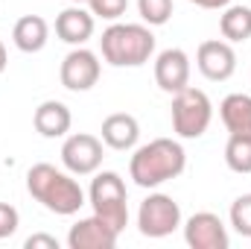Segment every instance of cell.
<instances>
[{"label": "cell", "mask_w": 251, "mask_h": 249, "mask_svg": "<svg viewBox=\"0 0 251 249\" xmlns=\"http://www.w3.org/2000/svg\"><path fill=\"white\" fill-rule=\"evenodd\" d=\"M187 167V153L173 138H155L134 150L128 161V176L137 187H158L176 176H181Z\"/></svg>", "instance_id": "1"}, {"label": "cell", "mask_w": 251, "mask_h": 249, "mask_svg": "<svg viewBox=\"0 0 251 249\" xmlns=\"http://www.w3.org/2000/svg\"><path fill=\"white\" fill-rule=\"evenodd\" d=\"M26 190L35 202H41L59 217H70L85 205V190L73 179V173H64L47 161L32 164L26 170Z\"/></svg>", "instance_id": "2"}, {"label": "cell", "mask_w": 251, "mask_h": 249, "mask_svg": "<svg viewBox=\"0 0 251 249\" xmlns=\"http://www.w3.org/2000/svg\"><path fill=\"white\" fill-rule=\"evenodd\" d=\"M100 50L114 67H140L155 53V35L146 24H111L100 38Z\"/></svg>", "instance_id": "3"}, {"label": "cell", "mask_w": 251, "mask_h": 249, "mask_svg": "<svg viewBox=\"0 0 251 249\" xmlns=\"http://www.w3.org/2000/svg\"><path fill=\"white\" fill-rule=\"evenodd\" d=\"M88 202L94 208L97 217H102L114 232H123L128 223V193H126V182L120 173L114 170H102L94 176L91 190H88Z\"/></svg>", "instance_id": "4"}, {"label": "cell", "mask_w": 251, "mask_h": 249, "mask_svg": "<svg viewBox=\"0 0 251 249\" xmlns=\"http://www.w3.org/2000/svg\"><path fill=\"white\" fill-rule=\"evenodd\" d=\"M173 132L178 138H201L213 121L210 97L201 88H181L173 94Z\"/></svg>", "instance_id": "5"}, {"label": "cell", "mask_w": 251, "mask_h": 249, "mask_svg": "<svg viewBox=\"0 0 251 249\" xmlns=\"http://www.w3.org/2000/svg\"><path fill=\"white\" fill-rule=\"evenodd\" d=\"M181 226V208L167 193H149L137 211V229L143 238H167Z\"/></svg>", "instance_id": "6"}, {"label": "cell", "mask_w": 251, "mask_h": 249, "mask_svg": "<svg viewBox=\"0 0 251 249\" xmlns=\"http://www.w3.org/2000/svg\"><path fill=\"white\" fill-rule=\"evenodd\" d=\"M62 164L73 176H91L102 164V141L88 132H76L64 138L62 144Z\"/></svg>", "instance_id": "7"}, {"label": "cell", "mask_w": 251, "mask_h": 249, "mask_svg": "<svg viewBox=\"0 0 251 249\" xmlns=\"http://www.w3.org/2000/svg\"><path fill=\"white\" fill-rule=\"evenodd\" d=\"M100 56L88 47H73L67 56L62 59L59 67V79L67 91H91L100 82Z\"/></svg>", "instance_id": "8"}, {"label": "cell", "mask_w": 251, "mask_h": 249, "mask_svg": "<svg viewBox=\"0 0 251 249\" xmlns=\"http://www.w3.org/2000/svg\"><path fill=\"white\" fill-rule=\"evenodd\" d=\"M196 67H199L201 76L210 79V82H225V79H231L234 70H237V53H234L231 41H219V38L201 41L199 50H196Z\"/></svg>", "instance_id": "9"}, {"label": "cell", "mask_w": 251, "mask_h": 249, "mask_svg": "<svg viewBox=\"0 0 251 249\" xmlns=\"http://www.w3.org/2000/svg\"><path fill=\"white\" fill-rule=\"evenodd\" d=\"M184 241L190 249H228L231 238L225 223L213 211H196L184 223Z\"/></svg>", "instance_id": "10"}, {"label": "cell", "mask_w": 251, "mask_h": 249, "mask_svg": "<svg viewBox=\"0 0 251 249\" xmlns=\"http://www.w3.org/2000/svg\"><path fill=\"white\" fill-rule=\"evenodd\" d=\"M155 82L167 94H178L190 85V56L181 47L161 50L155 59Z\"/></svg>", "instance_id": "11"}, {"label": "cell", "mask_w": 251, "mask_h": 249, "mask_svg": "<svg viewBox=\"0 0 251 249\" xmlns=\"http://www.w3.org/2000/svg\"><path fill=\"white\" fill-rule=\"evenodd\" d=\"M120 232H114L102 217H85L70 226L67 232V247L70 249H114Z\"/></svg>", "instance_id": "12"}, {"label": "cell", "mask_w": 251, "mask_h": 249, "mask_svg": "<svg viewBox=\"0 0 251 249\" xmlns=\"http://www.w3.org/2000/svg\"><path fill=\"white\" fill-rule=\"evenodd\" d=\"M56 35L62 38L64 44L82 47L94 35V15L88 9H82L79 3L67 6V9L59 12V18H56Z\"/></svg>", "instance_id": "13"}, {"label": "cell", "mask_w": 251, "mask_h": 249, "mask_svg": "<svg viewBox=\"0 0 251 249\" xmlns=\"http://www.w3.org/2000/svg\"><path fill=\"white\" fill-rule=\"evenodd\" d=\"M102 144L111 147V150H134L137 147V138H140V124L134 115H126V112H114L102 121Z\"/></svg>", "instance_id": "14"}, {"label": "cell", "mask_w": 251, "mask_h": 249, "mask_svg": "<svg viewBox=\"0 0 251 249\" xmlns=\"http://www.w3.org/2000/svg\"><path fill=\"white\" fill-rule=\"evenodd\" d=\"M70 124H73V115L62 100H44L32 115L35 132L44 138H64L70 132Z\"/></svg>", "instance_id": "15"}, {"label": "cell", "mask_w": 251, "mask_h": 249, "mask_svg": "<svg viewBox=\"0 0 251 249\" xmlns=\"http://www.w3.org/2000/svg\"><path fill=\"white\" fill-rule=\"evenodd\" d=\"M47 38H50V27L41 15H24L15 21L12 27V41L21 53H38L47 47Z\"/></svg>", "instance_id": "16"}, {"label": "cell", "mask_w": 251, "mask_h": 249, "mask_svg": "<svg viewBox=\"0 0 251 249\" xmlns=\"http://www.w3.org/2000/svg\"><path fill=\"white\" fill-rule=\"evenodd\" d=\"M219 118L231 135H251V94H228L219 103Z\"/></svg>", "instance_id": "17"}, {"label": "cell", "mask_w": 251, "mask_h": 249, "mask_svg": "<svg viewBox=\"0 0 251 249\" xmlns=\"http://www.w3.org/2000/svg\"><path fill=\"white\" fill-rule=\"evenodd\" d=\"M219 32L225 41H249L251 38V9L249 6H225L219 18Z\"/></svg>", "instance_id": "18"}, {"label": "cell", "mask_w": 251, "mask_h": 249, "mask_svg": "<svg viewBox=\"0 0 251 249\" xmlns=\"http://www.w3.org/2000/svg\"><path fill=\"white\" fill-rule=\"evenodd\" d=\"M225 164L234 173H251V135H231L225 144Z\"/></svg>", "instance_id": "19"}, {"label": "cell", "mask_w": 251, "mask_h": 249, "mask_svg": "<svg viewBox=\"0 0 251 249\" xmlns=\"http://www.w3.org/2000/svg\"><path fill=\"white\" fill-rule=\"evenodd\" d=\"M137 12L146 27H164L173 18V0H137Z\"/></svg>", "instance_id": "20"}, {"label": "cell", "mask_w": 251, "mask_h": 249, "mask_svg": "<svg viewBox=\"0 0 251 249\" xmlns=\"http://www.w3.org/2000/svg\"><path fill=\"white\" fill-rule=\"evenodd\" d=\"M231 226L237 235L251 238V193H243L231 202Z\"/></svg>", "instance_id": "21"}, {"label": "cell", "mask_w": 251, "mask_h": 249, "mask_svg": "<svg viewBox=\"0 0 251 249\" xmlns=\"http://www.w3.org/2000/svg\"><path fill=\"white\" fill-rule=\"evenodd\" d=\"M88 9H91V15H94V18L117 21L120 15H126L128 0H88Z\"/></svg>", "instance_id": "22"}, {"label": "cell", "mask_w": 251, "mask_h": 249, "mask_svg": "<svg viewBox=\"0 0 251 249\" xmlns=\"http://www.w3.org/2000/svg\"><path fill=\"white\" fill-rule=\"evenodd\" d=\"M18 226H21L18 208L9 205V202H0V241H3V238H12V235L18 232Z\"/></svg>", "instance_id": "23"}, {"label": "cell", "mask_w": 251, "mask_h": 249, "mask_svg": "<svg viewBox=\"0 0 251 249\" xmlns=\"http://www.w3.org/2000/svg\"><path fill=\"white\" fill-rule=\"evenodd\" d=\"M26 249H59V241L53 235H32L26 238Z\"/></svg>", "instance_id": "24"}, {"label": "cell", "mask_w": 251, "mask_h": 249, "mask_svg": "<svg viewBox=\"0 0 251 249\" xmlns=\"http://www.w3.org/2000/svg\"><path fill=\"white\" fill-rule=\"evenodd\" d=\"M190 3H196L201 9H225V6H231V0H190Z\"/></svg>", "instance_id": "25"}, {"label": "cell", "mask_w": 251, "mask_h": 249, "mask_svg": "<svg viewBox=\"0 0 251 249\" xmlns=\"http://www.w3.org/2000/svg\"><path fill=\"white\" fill-rule=\"evenodd\" d=\"M6 64H9V56H6V44L0 41V73L6 70Z\"/></svg>", "instance_id": "26"}, {"label": "cell", "mask_w": 251, "mask_h": 249, "mask_svg": "<svg viewBox=\"0 0 251 249\" xmlns=\"http://www.w3.org/2000/svg\"><path fill=\"white\" fill-rule=\"evenodd\" d=\"M70 3H79V6H82V3H88V0H70Z\"/></svg>", "instance_id": "27"}]
</instances>
